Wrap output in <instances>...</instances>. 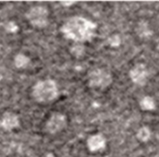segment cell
<instances>
[{
	"label": "cell",
	"instance_id": "8",
	"mask_svg": "<svg viewBox=\"0 0 159 157\" xmlns=\"http://www.w3.org/2000/svg\"><path fill=\"white\" fill-rule=\"evenodd\" d=\"M87 145L89 150L91 153H97L101 152L105 149L106 147V139L102 134H94L91 135L88 141H87Z\"/></svg>",
	"mask_w": 159,
	"mask_h": 157
},
{
	"label": "cell",
	"instance_id": "14",
	"mask_svg": "<svg viewBox=\"0 0 159 157\" xmlns=\"http://www.w3.org/2000/svg\"><path fill=\"white\" fill-rule=\"evenodd\" d=\"M107 43L112 47H118L121 45V38L118 34H113L107 39Z\"/></svg>",
	"mask_w": 159,
	"mask_h": 157
},
{
	"label": "cell",
	"instance_id": "6",
	"mask_svg": "<svg viewBox=\"0 0 159 157\" xmlns=\"http://www.w3.org/2000/svg\"><path fill=\"white\" fill-rule=\"evenodd\" d=\"M130 80L139 87H143L147 84L149 78V73L144 63L135 64L129 73Z\"/></svg>",
	"mask_w": 159,
	"mask_h": 157
},
{
	"label": "cell",
	"instance_id": "1",
	"mask_svg": "<svg viewBox=\"0 0 159 157\" xmlns=\"http://www.w3.org/2000/svg\"><path fill=\"white\" fill-rule=\"evenodd\" d=\"M97 24L84 17L69 18L61 27V32L66 39L82 44L89 42L95 35Z\"/></svg>",
	"mask_w": 159,
	"mask_h": 157
},
{
	"label": "cell",
	"instance_id": "13",
	"mask_svg": "<svg viewBox=\"0 0 159 157\" xmlns=\"http://www.w3.org/2000/svg\"><path fill=\"white\" fill-rule=\"evenodd\" d=\"M70 51H71L72 55L75 56V58H81L85 54V47L82 44L75 43V45L72 46Z\"/></svg>",
	"mask_w": 159,
	"mask_h": 157
},
{
	"label": "cell",
	"instance_id": "12",
	"mask_svg": "<svg viewBox=\"0 0 159 157\" xmlns=\"http://www.w3.org/2000/svg\"><path fill=\"white\" fill-rule=\"evenodd\" d=\"M152 132L148 127H142L137 132V139L142 142H147L151 138Z\"/></svg>",
	"mask_w": 159,
	"mask_h": 157
},
{
	"label": "cell",
	"instance_id": "5",
	"mask_svg": "<svg viewBox=\"0 0 159 157\" xmlns=\"http://www.w3.org/2000/svg\"><path fill=\"white\" fill-rule=\"evenodd\" d=\"M67 126V117L59 112L53 113L46 123V130L51 134L55 135L62 131Z\"/></svg>",
	"mask_w": 159,
	"mask_h": 157
},
{
	"label": "cell",
	"instance_id": "10",
	"mask_svg": "<svg viewBox=\"0 0 159 157\" xmlns=\"http://www.w3.org/2000/svg\"><path fill=\"white\" fill-rule=\"evenodd\" d=\"M136 34L141 37V38H149L150 36L153 35V32L149 29V26L146 21L142 20L139 22L137 29H136Z\"/></svg>",
	"mask_w": 159,
	"mask_h": 157
},
{
	"label": "cell",
	"instance_id": "16",
	"mask_svg": "<svg viewBox=\"0 0 159 157\" xmlns=\"http://www.w3.org/2000/svg\"><path fill=\"white\" fill-rule=\"evenodd\" d=\"M60 3H61V6L67 7H71V6L75 5V4L76 3V1H61Z\"/></svg>",
	"mask_w": 159,
	"mask_h": 157
},
{
	"label": "cell",
	"instance_id": "3",
	"mask_svg": "<svg viewBox=\"0 0 159 157\" xmlns=\"http://www.w3.org/2000/svg\"><path fill=\"white\" fill-rule=\"evenodd\" d=\"M89 86L92 88L104 90L113 83L112 74L105 68H96L89 74Z\"/></svg>",
	"mask_w": 159,
	"mask_h": 157
},
{
	"label": "cell",
	"instance_id": "11",
	"mask_svg": "<svg viewBox=\"0 0 159 157\" xmlns=\"http://www.w3.org/2000/svg\"><path fill=\"white\" fill-rule=\"evenodd\" d=\"M140 107L143 111H153L156 109V102L150 96H145L140 101Z\"/></svg>",
	"mask_w": 159,
	"mask_h": 157
},
{
	"label": "cell",
	"instance_id": "17",
	"mask_svg": "<svg viewBox=\"0 0 159 157\" xmlns=\"http://www.w3.org/2000/svg\"><path fill=\"white\" fill-rule=\"evenodd\" d=\"M45 157H55V155H53V154H51V153H48V154H47Z\"/></svg>",
	"mask_w": 159,
	"mask_h": 157
},
{
	"label": "cell",
	"instance_id": "4",
	"mask_svg": "<svg viewBox=\"0 0 159 157\" xmlns=\"http://www.w3.org/2000/svg\"><path fill=\"white\" fill-rule=\"evenodd\" d=\"M48 14L46 7L38 5L30 7L25 13V18L33 27L42 29L48 25Z\"/></svg>",
	"mask_w": 159,
	"mask_h": 157
},
{
	"label": "cell",
	"instance_id": "15",
	"mask_svg": "<svg viewBox=\"0 0 159 157\" xmlns=\"http://www.w3.org/2000/svg\"><path fill=\"white\" fill-rule=\"evenodd\" d=\"M5 29L7 33L9 34H16L19 31V26L17 25V23L15 21H7L5 25Z\"/></svg>",
	"mask_w": 159,
	"mask_h": 157
},
{
	"label": "cell",
	"instance_id": "7",
	"mask_svg": "<svg viewBox=\"0 0 159 157\" xmlns=\"http://www.w3.org/2000/svg\"><path fill=\"white\" fill-rule=\"evenodd\" d=\"M20 127V118L13 112H6L0 119V128L5 131H11Z\"/></svg>",
	"mask_w": 159,
	"mask_h": 157
},
{
	"label": "cell",
	"instance_id": "9",
	"mask_svg": "<svg viewBox=\"0 0 159 157\" xmlns=\"http://www.w3.org/2000/svg\"><path fill=\"white\" fill-rule=\"evenodd\" d=\"M30 61H31V59L28 56H26L23 53H18L14 57L13 63L17 69H24L29 65Z\"/></svg>",
	"mask_w": 159,
	"mask_h": 157
},
{
	"label": "cell",
	"instance_id": "18",
	"mask_svg": "<svg viewBox=\"0 0 159 157\" xmlns=\"http://www.w3.org/2000/svg\"><path fill=\"white\" fill-rule=\"evenodd\" d=\"M157 49L159 51V38L157 39Z\"/></svg>",
	"mask_w": 159,
	"mask_h": 157
},
{
	"label": "cell",
	"instance_id": "2",
	"mask_svg": "<svg viewBox=\"0 0 159 157\" xmlns=\"http://www.w3.org/2000/svg\"><path fill=\"white\" fill-rule=\"evenodd\" d=\"M32 96L34 100L42 104L54 101L59 96V88L53 79L40 80L33 87Z\"/></svg>",
	"mask_w": 159,
	"mask_h": 157
}]
</instances>
